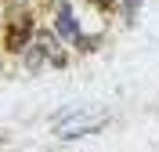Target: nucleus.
Instances as JSON below:
<instances>
[{
  "label": "nucleus",
  "instance_id": "f03ea898",
  "mask_svg": "<svg viewBox=\"0 0 159 152\" xmlns=\"http://www.w3.org/2000/svg\"><path fill=\"white\" fill-rule=\"evenodd\" d=\"M43 62H54V65L65 62V51L58 47V40H54L51 33H36V40H33V51H29V58H25V65H29V69H40Z\"/></svg>",
  "mask_w": 159,
  "mask_h": 152
},
{
  "label": "nucleus",
  "instance_id": "20e7f679",
  "mask_svg": "<svg viewBox=\"0 0 159 152\" xmlns=\"http://www.w3.org/2000/svg\"><path fill=\"white\" fill-rule=\"evenodd\" d=\"M123 7H127V15H134L138 11V0H123Z\"/></svg>",
  "mask_w": 159,
  "mask_h": 152
},
{
  "label": "nucleus",
  "instance_id": "f257e3e1",
  "mask_svg": "<svg viewBox=\"0 0 159 152\" xmlns=\"http://www.w3.org/2000/svg\"><path fill=\"white\" fill-rule=\"evenodd\" d=\"M109 123V112L105 109H90V105H76L65 116L54 120V134L58 138H80V134H94L98 127Z\"/></svg>",
  "mask_w": 159,
  "mask_h": 152
},
{
  "label": "nucleus",
  "instance_id": "7ed1b4c3",
  "mask_svg": "<svg viewBox=\"0 0 159 152\" xmlns=\"http://www.w3.org/2000/svg\"><path fill=\"white\" fill-rule=\"evenodd\" d=\"M58 33L65 36V40L80 44V25H76V18H72L69 7H58Z\"/></svg>",
  "mask_w": 159,
  "mask_h": 152
}]
</instances>
